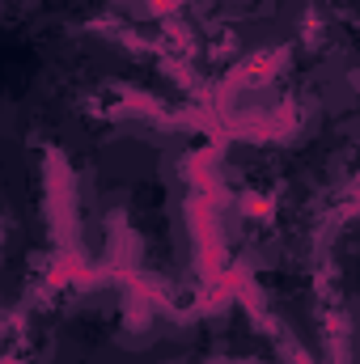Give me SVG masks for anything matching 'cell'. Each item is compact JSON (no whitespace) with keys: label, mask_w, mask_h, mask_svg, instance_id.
<instances>
[{"label":"cell","mask_w":360,"mask_h":364,"mask_svg":"<svg viewBox=\"0 0 360 364\" xmlns=\"http://www.w3.org/2000/svg\"><path fill=\"white\" fill-rule=\"evenodd\" d=\"M203 364H259V360H203Z\"/></svg>","instance_id":"cell-2"},{"label":"cell","mask_w":360,"mask_h":364,"mask_svg":"<svg viewBox=\"0 0 360 364\" xmlns=\"http://www.w3.org/2000/svg\"><path fill=\"white\" fill-rule=\"evenodd\" d=\"M43 195H47V229L64 267H85V212L81 178L60 144L43 149Z\"/></svg>","instance_id":"cell-1"}]
</instances>
